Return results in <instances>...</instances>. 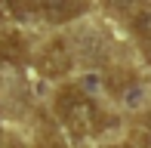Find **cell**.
<instances>
[{
    "label": "cell",
    "mask_w": 151,
    "mask_h": 148,
    "mask_svg": "<svg viewBox=\"0 0 151 148\" xmlns=\"http://www.w3.org/2000/svg\"><path fill=\"white\" fill-rule=\"evenodd\" d=\"M56 111L62 117V124L74 133V136H86V133L102 126V114L96 108V102L86 96L80 86H65L56 96Z\"/></svg>",
    "instance_id": "6da1fadb"
},
{
    "label": "cell",
    "mask_w": 151,
    "mask_h": 148,
    "mask_svg": "<svg viewBox=\"0 0 151 148\" xmlns=\"http://www.w3.org/2000/svg\"><path fill=\"white\" fill-rule=\"evenodd\" d=\"M37 71L43 77H62L71 71V50L65 40H50L37 56Z\"/></svg>",
    "instance_id": "7a4b0ae2"
},
{
    "label": "cell",
    "mask_w": 151,
    "mask_h": 148,
    "mask_svg": "<svg viewBox=\"0 0 151 148\" xmlns=\"http://www.w3.org/2000/svg\"><path fill=\"white\" fill-rule=\"evenodd\" d=\"M40 12H43L50 22H71L80 12H86V0H37Z\"/></svg>",
    "instance_id": "3957f363"
},
{
    "label": "cell",
    "mask_w": 151,
    "mask_h": 148,
    "mask_svg": "<svg viewBox=\"0 0 151 148\" xmlns=\"http://www.w3.org/2000/svg\"><path fill=\"white\" fill-rule=\"evenodd\" d=\"M25 59H28V43H25V37L16 34V31H6V34L0 37V62L22 65Z\"/></svg>",
    "instance_id": "277c9868"
},
{
    "label": "cell",
    "mask_w": 151,
    "mask_h": 148,
    "mask_svg": "<svg viewBox=\"0 0 151 148\" xmlns=\"http://www.w3.org/2000/svg\"><path fill=\"white\" fill-rule=\"evenodd\" d=\"M129 145L151 148V114H142V117L133 120V126H129Z\"/></svg>",
    "instance_id": "5b68a950"
},
{
    "label": "cell",
    "mask_w": 151,
    "mask_h": 148,
    "mask_svg": "<svg viewBox=\"0 0 151 148\" xmlns=\"http://www.w3.org/2000/svg\"><path fill=\"white\" fill-rule=\"evenodd\" d=\"M133 86H136L133 71L117 68V71H111V74H108V90H111V93H117V96H127V90H133Z\"/></svg>",
    "instance_id": "8992f818"
},
{
    "label": "cell",
    "mask_w": 151,
    "mask_h": 148,
    "mask_svg": "<svg viewBox=\"0 0 151 148\" xmlns=\"http://www.w3.org/2000/svg\"><path fill=\"white\" fill-rule=\"evenodd\" d=\"M133 31L142 37V43L151 40V9H139L133 16Z\"/></svg>",
    "instance_id": "52a82bcc"
},
{
    "label": "cell",
    "mask_w": 151,
    "mask_h": 148,
    "mask_svg": "<svg viewBox=\"0 0 151 148\" xmlns=\"http://www.w3.org/2000/svg\"><path fill=\"white\" fill-rule=\"evenodd\" d=\"M22 12H25L22 0H0V22H16L22 19Z\"/></svg>",
    "instance_id": "ba28073f"
},
{
    "label": "cell",
    "mask_w": 151,
    "mask_h": 148,
    "mask_svg": "<svg viewBox=\"0 0 151 148\" xmlns=\"http://www.w3.org/2000/svg\"><path fill=\"white\" fill-rule=\"evenodd\" d=\"M34 148H65V139L56 130H43L37 136V142H34Z\"/></svg>",
    "instance_id": "9c48e42d"
},
{
    "label": "cell",
    "mask_w": 151,
    "mask_h": 148,
    "mask_svg": "<svg viewBox=\"0 0 151 148\" xmlns=\"http://www.w3.org/2000/svg\"><path fill=\"white\" fill-rule=\"evenodd\" d=\"M105 3H108V9H114V12H123V16L133 12L136 16V9L142 6V0H105Z\"/></svg>",
    "instance_id": "30bf717a"
},
{
    "label": "cell",
    "mask_w": 151,
    "mask_h": 148,
    "mask_svg": "<svg viewBox=\"0 0 151 148\" xmlns=\"http://www.w3.org/2000/svg\"><path fill=\"white\" fill-rule=\"evenodd\" d=\"M142 52H145V59L151 62V40H148V43H142Z\"/></svg>",
    "instance_id": "8fae6325"
},
{
    "label": "cell",
    "mask_w": 151,
    "mask_h": 148,
    "mask_svg": "<svg viewBox=\"0 0 151 148\" xmlns=\"http://www.w3.org/2000/svg\"><path fill=\"white\" fill-rule=\"evenodd\" d=\"M114 148H136V145H129V142H127V145H114Z\"/></svg>",
    "instance_id": "7c38bea8"
}]
</instances>
